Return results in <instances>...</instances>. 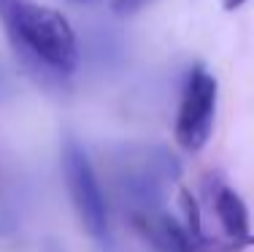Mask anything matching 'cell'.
Listing matches in <instances>:
<instances>
[{
	"instance_id": "cell-1",
	"label": "cell",
	"mask_w": 254,
	"mask_h": 252,
	"mask_svg": "<svg viewBox=\"0 0 254 252\" xmlns=\"http://www.w3.org/2000/svg\"><path fill=\"white\" fill-rule=\"evenodd\" d=\"M0 22L16 60L38 82H63L76 71L78 44L60 11L33 0H0Z\"/></svg>"
},
{
	"instance_id": "cell-2",
	"label": "cell",
	"mask_w": 254,
	"mask_h": 252,
	"mask_svg": "<svg viewBox=\"0 0 254 252\" xmlns=\"http://www.w3.org/2000/svg\"><path fill=\"white\" fill-rule=\"evenodd\" d=\"M63 176L68 184V195L73 203L78 223L81 228L95 239V242H106L108 239V206L106 195L100 190V182L95 176V168L89 163L84 147L73 136L63 139Z\"/></svg>"
},
{
	"instance_id": "cell-3",
	"label": "cell",
	"mask_w": 254,
	"mask_h": 252,
	"mask_svg": "<svg viewBox=\"0 0 254 252\" xmlns=\"http://www.w3.org/2000/svg\"><path fill=\"white\" fill-rule=\"evenodd\" d=\"M214 117H216V79L203 65H192L184 82L176 128H173L179 147L187 149V152H200L211 139Z\"/></svg>"
},
{
	"instance_id": "cell-4",
	"label": "cell",
	"mask_w": 254,
	"mask_h": 252,
	"mask_svg": "<svg viewBox=\"0 0 254 252\" xmlns=\"http://www.w3.org/2000/svg\"><path fill=\"white\" fill-rule=\"evenodd\" d=\"M211 206H214L219 225L225 231L227 242L233 244V250L238 252L241 247H249L254 244L252 236V223H249V209H246L244 198L235 193L227 184H216V193L211 195Z\"/></svg>"
},
{
	"instance_id": "cell-5",
	"label": "cell",
	"mask_w": 254,
	"mask_h": 252,
	"mask_svg": "<svg viewBox=\"0 0 254 252\" xmlns=\"http://www.w3.org/2000/svg\"><path fill=\"white\" fill-rule=\"evenodd\" d=\"M179 206L181 212H184V225L187 231H190V236L197 242V247H205V236H203V217H200V206H197L195 195L190 193L187 187L179 190Z\"/></svg>"
},
{
	"instance_id": "cell-6",
	"label": "cell",
	"mask_w": 254,
	"mask_h": 252,
	"mask_svg": "<svg viewBox=\"0 0 254 252\" xmlns=\"http://www.w3.org/2000/svg\"><path fill=\"white\" fill-rule=\"evenodd\" d=\"M149 0H114V11L117 14H135L138 8H143Z\"/></svg>"
},
{
	"instance_id": "cell-7",
	"label": "cell",
	"mask_w": 254,
	"mask_h": 252,
	"mask_svg": "<svg viewBox=\"0 0 254 252\" xmlns=\"http://www.w3.org/2000/svg\"><path fill=\"white\" fill-rule=\"evenodd\" d=\"M244 3H246V0H222V5H225L227 11H235V8H241Z\"/></svg>"
}]
</instances>
